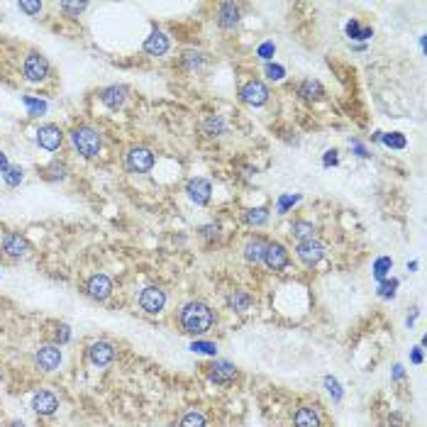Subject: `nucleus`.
Instances as JSON below:
<instances>
[{
  "label": "nucleus",
  "instance_id": "nucleus-11",
  "mask_svg": "<svg viewBox=\"0 0 427 427\" xmlns=\"http://www.w3.org/2000/svg\"><path fill=\"white\" fill-rule=\"evenodd\" d=\"M88 362L93 364L95 369H105L115 362V347L110 345L108 340H98L93 345H88Z\"/></svg>",
  "mask_w": 427,
  "mask_h": 427
},
{
  "label": "nucleus",
  "instance_id": "nucleus-31",
  "mask_svg": "<svg viewBox=\"0 0 427 427\" xmlns=\"http://www.w3.org/2000/svg\"><path fill=\"white\" fill-rule=\"evenodd\" d=\"M398 286H400L398 279H384V281H378V298H384V301H393Z\"/></svg>",
  "mask_w": 427,
  "mask_h": 427
},
{
  "label": "nucleus",
  "instance_id": "nucleus-8",
  "mask_svg": "<svg viewBox=\"0 0 427 427\" xmlns=\"http://www.w3.org/2000/svg\"><path fill=\"white\" fill-rule=\"evenodd\" d=\"M268 88L264 81L259 78H252V81H246L244 86L240 88V100L244 105H252V108H262V105L268 103Z\"/></svg>",
  "mask_w": 427,
  "mask_h": 427
},
{
  "label": "nucleus",
  "instance_id": "nucleus-32",
  "mask_svg": "<svg viewBox=\"0 0 427 427\" xmlns=\"http://www.w3.org/2000/svg\"><path fill=\"white\" fill-rule=\"evenodd\" d=\"M301 203V196H293V193H284V196H279V200H276V213L279 215H286L288 213L293 205H298Z\"/></svg>",
  "mask_w": 427,
  "mask_h": 427
},
{
  "label": "nucleus",
  "instance_id": "nucleus-29",
  "mask_svg": "<svg viewBox=\"0 0 427 427\" xmlns=\"http://www.w3.org/2000/svg\"><path fill=\"white\" fill-rule=\"evenodd\" d=\"M378 142H384L386 147H391V149H406L408 147V139H406V135H403V132H389V135H384V132H381Z\"/></svg>",
  "mask_w": 427,
  "mask_h": 427
},
{
  "label": "nucleus",
  "instance_id": "nucleus-4",
  "mask_svg": "<svg viewBox=\"0 0 427 427\" xmlns=\"http://www.w3.org/2000/svg\"><path fill=\"white\" fill-rule=\"evenodd\" d=\"M22 76L30 83H44L51 76L49 59L44 54H39V51H30V54L25 56V61H22Z\"/></svg>",
  "mask_w": 427,
  "mask_h": 427
},
{
  "label": "nucleus",
  "instance_id": "nucleus-25",
  "mask_svg": "<svg viewBox=\"0 0 427 427\" xmlns=\"http://www.w3.org/2000/svg\"><path fill=\"white\" fill-rule=\"evenodd\" d=\"M227 305L237 312H246L252 308V296H249L246 290H232L230 298H227Z\"/></svg>",
  "mask_w": 427,
  "mask_h": 427
},
{
  "label": "nucleus",
  "instance_id": "nucleus-35",
  "mask_svg": "<svg viewBox=\"0 0 427 427\" xmlns=\"http://www.w3.org/2000/svg\"><path fill=\"white\" fill-rule=\"evenodd\" d=\"M25 105H27L30 115L32 117H39L47 113V100H39V98H32V95H25Z\"/></svg>",
  "mask_w": 427,
  "mask_h": 427
},
{
  "label": "nucleus",
  "instance_id": "nucleus-37",
  "mask_svg": "<svg viewBox=\"0 0 427 427\" xmlns=\"http://www.w3.org/2000/svg\"><path fill=\"white\" fill-rule=\"evenodd\" d=\"M325 389H327V393L332 395L334 403H340L342 395H345V391H342L340 381H337V378H334V376H325Z\"/></svg>",
  "mask_w": 427,
  "mask_h": 427
},
{
  "label": "nucleus",
  "instance_id": "nucleus-19",
  "mask_svg": "<svg viewBox=\"0 0 427 427\" xmlns=\"http://www.w3.org/2000/svg\"><path fill=\"white\" fill-rule=\"evenodd\" d=\"M215 20H218V27L235 30L240 25V5H235V3H220Z\"/></svg>",
  "mask_w": 427,
  "mask_h": 427
},
{
  "label": "nucleus",
  "instance_id": "nucleus-44",
  "mask_svg": "<svg viewBox=\"0 0 427 427\" xmlns=\"http://www.w3.org/2000/svg\"><path fill=\"white\" fill-rule=\"evenodd\" d=\"M200 237H205V240H218L220 237V227L218 224H203V227H200Z\"/></svg>",
  "mask_w": 427,
  "mask_h": 427
},
{
  "label": "nucleus",
  "instance_id": "nucleus-14",
  "mask_svg": "<svg viewBox=\"0 0 427 427\" xmlns=\"http://www.w3.org/2000/svg\"><path fill=\"white\" fill-rule=\"evenodd\" d=\"M0 246H3V252L10 259H22L30 254V242L20 232H5L3 240H0Z\"/></svg>",
  "mask_w": 427,
  "mask_h": 427
},
{
  "label": "nucleus",
  "instance_id": "nucleus-48",
  "mask_svg": "<svg viewBox=\"0 0 427 427\" xmlns=\"http://www.w3.org/2000/svg\"><path fill=\"white\" fill-rule=\"evenodd\" d=\"M8 166H10V161H8V154L3 152V149H0V174H3V171H5Z\"/></svg>",
  "mask_w": 427,
  "mask_h": 427
},
{
  "label": "nucleus",
  "instance_id": "nucleus-33",
  "mask_svg": "<svg viewBox=\"0 0 427 427\" xmlns=\"http://www.w3.org/2000/svg\"><path fill=\"white\" fill-rule=\"evenodd\" d=\"M178 427H208V420H205V415L200 411H188L181 417V425Z\"/></svg>",
  "mask_w": 427,
  "mask_h": 427
},
{
  "label": "nucleus",
  "instance_id": "nucleus-7",
  "mask_svg": "<svg viewBox=\"0 0 427 427\" xmlns=\"http://www.w3.org/2000/svg\"><path fill=\"white\" fill-rule=\"evenodd\" d=\"M166 290L161 286H147V288L139 293V308H142L147 315H159L166 308Z\"/></svg>",
  "mask_w": 427,
  "mask_h": 427
},
{
  "label": "nucleus",
  "instance_id": "nucleus-41",
  "mask_svg": "<svg viewBox=\"0 0 427 427\" xmlns=\"http://www.w3.org/2000/svg\"><path fill=\"white\" fill-rule=\"evenodd\" d=\"M276 54V44L271 42V39H266V42L259 44V49H257V56H262L264 61H271Z\"/></svg>",
  "mask_w": 427,
  "mask_h": 427
},
{
  "label": "nucleus",
  "instance_id": "nucleus-1",
  "mask_svg": "<svg viewBox=\"0 0 427 427\" xmlns=\"http://www.w3.org/2000/svg\"><path fill=\"white\" fill-rule=\"evenodd\" d=\"M181 327L186 334H205L215 325V310L203 301H191L181 308Z\"/></svg>",
  "mask_w": 427,
  "mask_h": 427
},
{
  "label": "nucleus",
  "instance_id": "nucleus-2",
  "mask_svg": "<svg viewBox=\"0 0 427 427\" xmlns=\"http://www.w3.org/2000/svg\"><path fill=\"white\" fill-rule=\"evenodd\" d=\"M69 139H71V147L76 149V154H81L83 159H95L100 152H103V135H100L98 127L93 125H76L69 132Z\"/></svg>",
  "mask_w": 427,
  "mask_h": 427
},
{
  "label": "nucleus",
  "instance_id": "nucleus-38",
  "mask_svg": "<svg viewBox=\"0 0 427 427\" xmlns=\"http://www.w3.org/2000/svg\"><path fill=\"white\" fill-rule=\"evenodd\" d=\"M191 351H196V354H208V356H215L218 354V345L215 342H205V340H196L191 345Z\"/></svg>",
  "mask_w": 427,
  "mask_h": 427
},
{
  "label": "nucleus",
  "instance_id": "nucleus-46",
  "mask_svg": "<svg viewBox=\"0 0 427 427\" xmlns=\"http://www.w3.org/2000/svg\"><path fill=\"white\" fill-rule=\"evenodd\" d=\"M351 149H354L356 157H362V159H369V157H371V152H369V149L364 147L362 142H351Z\"/></svg>",
  "mask_w": 427,
  "mask_h": 427
},
{
  "label": "nucleus",
  "instance_id": "nucleus-3",
  "mask_svg": "<svg viewBox=\"0 0 427 427\" xmlns=\"http://www.w3.org/2000/svg\"><path fill=\"white\" fill-rule=\"evenodd\" d=\"M157 164V157L149 147L144 144H132L125 152V169L130 174H149Z\"/></svg>",
  "mask_w": 427,
  "mask_h": 427
},
{
  "label": "nucleus",
  "instance_id": "nucleus-16",
  "mask_svg": "<svg viewBox=\"0 0 427 427\" xmlns=\"http://www.w3.org/2000/svg\"><path fill=\"white\" fill-rule=\"evenodd\" d=\"M32 411L42 417H51L59 411V398H56V393H51V391H37V393L32 395Z\"/></svg>",
  "mask_w": 427,
  "mask_h": 427
},
{
  "label": "nucleus",
  "instance_id": "nucleus-10",
  "mask_svg": "<svg viewBox=\"0 0 427 427\" xmlns=\"http://www.w3.org/2000/svg\"><path fill=\"white\" fill-rule=\"evenodd\" d=\"M86 296L95 303H105L113 296V279L108 274H93L86 281Z\"/></svg>",
  "mask_w": 427,
  "mask_h": 427
},
{
  "label": "nucleus",
  "instance_id": "nucleus-13",
  "mask_svg": "<svg viewBox=\"0 0 427 427\" xmlns=\"http://www.w3.org/2000/svg\"><path fill=\"white\" fill-rule=\"evenodd\" d=\"M127 86H122V83H113V86H105L98 91V100L105 105L108 110H120L122 105L127 103Z\"/></svg>",
  "mask_w": 427,
  "mask_h": 427
},
{
  "label": "nucleus",
  "instance_id": "nucleus-30",
  "mask_svg": "<svg viewBox=\"0 0 427 427\" xmlns=\"http://www.w3.org/2000/svg\"><path fill=\"white\" fill-rule=\"evenodd\" d=\"M391 268H393V259L391 257H378L376 262H373V279L376 281L389 279Z\"/></svg>",
  "mask_w": 427,
  "mask_h": 427
},
{
  "label": "nucleus",
  "instance_id": "nucleus-12",
  "mask_svg": "<svg viewBox=\"0 0 427 427\" xmlns=\"http://www.w3.org/2000/svg\"><path fill=\"white\" fill-rule=\"evenodd\" d=\"M296 254L305 266H318L320 262L325 259V244L318 240H305V242H298L296 246Z\"/></svg>",
  "mask_w": 427,
  "mask_h": 427
},
{
  "label": "nucleus",
  "instance_id": "nucleus-28",
  "mask_svg": "<svg viewBox=\"0 0 427 427\" xmlns=\"http://www.w3.org/2000/svg\"><path fill=\"white\" fill-rule=\"evenodd\" d=\"M244 222L252 224V227H262V224L268 222V210L264 208V205H259V208H249L244 213Z\"/></svg>",
  "mask_w": 427,
  "mask_h": 427
},
{
  "label": "nucleus",
  "instance_id": "nucleus-43",
  "mask_svg": "<svg viewBox=\"0 0 427 427\" xmlns=\"http://www.w3.org/2000/svg\"><path fill=\"white\" fill-rule=\"evenodd\" d=\"M345 32H347V37H349V39H362V25H359V20H354V17H351V20L347 22Z\"/></svg>",
  "mask_w": 427,
  "mask_h": 427
},
{
  "label": "nucleus",
  "instance_id": "nucleus-50",
  "mask_svg": "<svg viewBox=\"0 0 427 427\" xmlns=\"http://www.w3.org/2000/svg\"><path fill=\"white\" fill-rule=\"evenodd\" d=\"M10 427H25V425H22V420H20V422H17V420H12V422H10Z\"/></svg>",
  "mask_w": 427,
  "mask_h": 427
},
{
  "label": "nucleus",
  "instance_id": "nucleus-27",
  "mask_svg": "<svg viewBox=\"0 0 427 427\" xmlns=\"http://www.w3.org/2000/svg\"><path fill=\"white\" fill-rule=\"evenodd\" d=\"M0 176H3V183H5L8 188H17L22 181H25V169H22V166L10 164Z\"/></svg>",
  "mask_w": 427,
  "mask_h": 427
},
{
  "label": "nucleus",
  "instance_id": "nucleus-5",
  "mask_svg": "<svg viewBox=\"0 0 427 427\" xmlns=\"http://www.w3.org/2000/svg\"><path fill=\"white\" fill-rule=\"evenodd\" d=\"M64 130L54 122H47V125H39L37 132H34V142H37L39 149L44 152H59L61 144H64Z\"/></svg>",
  "mask_w": 427,
  "mask_h": 427
},
{
  "label": "nucleus",
  "instance_id": "nucleus-15",
  "mask_svg": "<svg viewBox=\"0 0 427 427\" xmlns=\"http://www.w3.org/2000/svg\"><path fill=\"white\" fill-rule=\"evenodd\" d=\"M186 196L191 203L196 205H208L213 198V183L208 178H191L186 183Z\"/></svg>",
  "mask_w": 427,
  "mask_h": 427
},
{
  "label": "nucleus",
  "instance_id": "nucleus-47",
  "mask_svg": "<svg viewBox=\"0 0 427 427\" xmlns=\"http://www.w3.org/2000/svg\"><path fill=\"white\" fill-rule=\"evenodd\" d=\"M422 347H425V345H420L417 349H413V354H411V362L413 364H422Z\"/></svg>",
  "mask_w": 427,
  "mask_h": 427
},
{
  "label": "nucleus",
  "instance_id": "nucleus-26",
  "mask_svg": "<svg viewBox=\"0 0 427 427\" xmlns=\"http://www.w3.org/2000/svg\"><path fill=\"white\" fill-rule=\"evenodd\" d=\"M203 130H205V135H210V137H220V135L227 132V122H224L222 115H210V117H205Z\"/></svg>",
  "mask_w": 427,
  "mask_h": 427
},
{
  "label": "nucleus",
  "instance_id": "nucleus-34",
  "mask_svg": "<svg viewBox=\"0 0 427 427\" xmlns=\"http://www.w3.org/2000/svg\"><path fill=\"white\" fill-rule=\"evenodd\" d=\"M17 8H20V10L25 12L27 17H37L39 12H42L44 3H42V0H20V3H17Z\"/></svg>",
  "mask_w": 427,
  "mask_h": 427
},
{
  "label": "nucleus",
  "instance_id": "nucleus-20",
  "mask_svg": "<svg viewBox=\"0 0 427 427\" xmlns=\"http://www.w3.org/2000/svg\"><path fill=\"white\" fill-rule=\"evenodd\" d=\"M42 178L47 183H56V181H64L66 176L71 174V169H69V164H66L64 159H51L47 166H42Z\"/></svg>",
  "mask_w": 427,
  "mask_h": 427
},
{
  "label": "nucleus",
  "instance_id": "nucleus-24",
  "mask_svg": "<svg viewBox=\"0 0 427 427\" xmlns=\"http://www.w3.org/2000/svg\"><path fill=\"white\" fill-rule=\"evenodd\" d=\"M315 224L308 222V220H296V222L290 224V235L296 237L298 242H305V240H315Z\"/></svg>",
  "mask_w": 427,
  "mask_h": 427
},
{
  "label": "nucleus",
  "instance_id": "nucleus-42",
  "mask_svg": "<svg viewBox=\"0 0 427 427\" xmlns=\"http://www.w3.org/2000/svg\"><path fill=\"white\" fill-rule=\"evenodd\" d=\"M183 64H186V69H198V66L203 64V54H200V51H186V54H183Z\"/></svg>",
  "mask_w": 427,
  "mask_h": 427
},
{
  "label": "nucleus",
  "instance_id": "nucleus-49",
  "mask_svg": "<svg viewBox=\"0 0 427 427\" xmlns=\"http://www.w3.org/2000/svg\"><path fill=\"white\" fill-rule=\"evenodd\" d=\"M403 376H406V369L400 367V364H395V367H393V378H395V381H400Z\"/></svg>",
  "mask_w": 427,
  "mask_h": 427
},
{
  "label": "nucleus",
  "instance_id": "nucleus-6",
  "mask_svg": "<svg viewBox=\"0 0 427 427\" xmlns=\"http://www.w3.org/2000/svg\"><path fill=\"white\" fill-rule=\"evenodd\" d=\"M61 359H64L61 347L54 345V342H44V345H39L37 351H34V364H37V369H42L44 373L56 371V369L61 367Z\"/></svg>",
  "mask_w": 427,
  "mask_h": 427
},
{
  "label": "nucleus",
  "instance_id": "nucleus-21",
  "mask_svg": "<svg viewBox=\"0 0 427 427\" xmlns=\"http://www.w3.org/2000/svg\"><path fill=\"white\" fill-rule=\"evenodd\" d=\"M298 95L308 103H318V100L325 98V86L315 78H305V81L298 86Z\"/></svg>",
  "mask_w": 427,
  "mask_h": 427
},
{
  "label": "nucleus",
  "instance_id": "nucleus-22",
  "mask_svg": "<svg viewBox=\"0 0 427 427\" xmlns=\"http://www.w3.org/2000/svg\"><path fill=\"white\" fill-rule=\"evenodd\" d=\"M323 425V417L315 408L310 406H301L293 415V427H320Z\"/></svg>",
  "mask_w": 427,
  "mask_h": 427
},
{
  "label": "nucleus",
  "instance_id": "nucleus-39",
  "mask_svg": "<svg viewBox=\"0 0 427 427\" xmlns=\"http://www.w3.org/2000/svg\"><path fill=\"white\" fill-rule=\"evenodd\" d=\"M71 340V327H69V325L66 323H59L54 327V345H66V342Z\"/></svg>",
  "mask_w": 427,
  "mask_h": 427
},
{
  "label": "nucleus",
  "instance_id": "nucleus-9",
  "mask_svg": "<svg viewBox=\"0 0 427 427\" xmlns=\"http://www.w3.org/2000/svg\"><path fill=\"white\" fill-rule=\"evenodd\" d=\"M264 264H266L268 271H274V274H281L286 266L290 264L288 257V249H286L281 242H266V249H264Z\"/></svg>",
  "mask_w": 427,
  "mask_h": 427
},
{
  "label": "nucleus",
  "instance_id": "nucleus-18",
  "mask_svg": "<svg viewBox=\"0 0 427 427\" xmlns=\"http://www.w3.org/2000/svg\"><path fill=\"white\" fill-rule=\"evenodd\" d=\"M142 49H144V54H149V56H164L166 51L171 49V42L161 30L154 27L152 32H149V37L144 39Z\"/></svg>",
  "mask_w": 427,
  "mask_h": 427
},
{
  "label": "nucleus",
  "instance_id": "nucleus-23",
  "mask_svg": "<svg viewBox=\"0 0 427 427\" xmlns=\"http://www.w3.org/2000/svg\"><path fill=\"white\" fill-rule=\"evenodd\" d=\"M264 249H266V242L262 237H252V240H246L244 244V259L249 264H259L264 259Z\"/></svg>",
  "mask_w": 427,
  "mask_h": 427
},
{
  "label": "nucleus",
  "instance_id": "nucleus-36",
  "mask_svg": "<svg viewBox=\"0 0 427 427\" xmlns=\"http://www.w3.org/2000/svg\"><path fill=\"white\" fill-rule=\"evenodd\" d=\"M264 73H266L268 81H284V78H286V69L281 64H274V61H266V66H264Z\"/></svg>",
  "mask_w": 427,
  "mask_h": 427
},
{
  "label": "nucleus",
  "instance_id": "nucleus-45",
  "mask_svg": "<svg viewBox=\"0 0 427 427\" xmlns=\"http://www.w3.org/2000/svg\"><path fill=\"white\" fill-rule=\"evenodd\" d=\"M323 164L327 166H337L340 164V152H337V149H327V152H325V157H323Z\"/></svg>",
  "mask_w": 427,
  "mask_h": 427
},
{
  "label": "nucleus",
  "instance_id": "nucleus-40",
  "mask_svg": "<svg viewBox=\"0 0 427 427\" xmlns=\"http://www.w3.org/2000/svg\"><path fill=\"white\" fill-rule=\"evenodd\" d=\"M59 8H61V12H64L66 17H78L88 8V3H61Z\"/></svg>",
  "mask_w": 427,
  "mask_h": 427
},
{
  "label": "nucleus",
  "instance_id": "nucleus-17",
  "mask_svg": "<svg viewBox=\"0 0 427 427\" xmlns=\"http://www.w3.org/2000/svg\"><path fill=\"white\" fill-rule=\"evenodd\" d=\"M208 378L213 381L215 386H230L232 381L237 378V369H235V364H230V362H213L208 367Z\"/></svg>",
  "mask_w": 427,
  "mask_h": 427
}]
</instances>
